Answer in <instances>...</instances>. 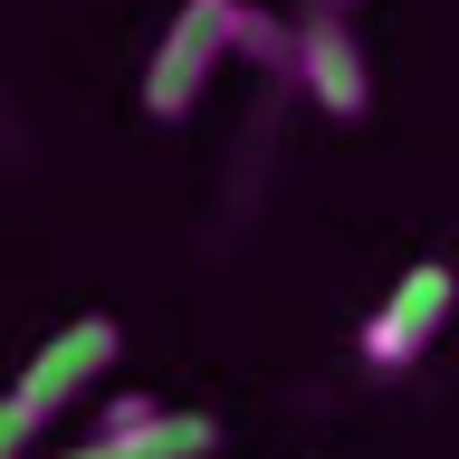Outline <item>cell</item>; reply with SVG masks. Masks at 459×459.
<instances>
[{
    "label": "cell",
    "mask_w": 459,
    "mask_h": 459,
    "mask_svg": "<svg viewBox=\"0 0 459 459\" xmlns=\"http://www.w3.org/2000/svg\"><path fill=\"white\" fill-rule=\"evenodd\" d=\"M115 354H125V335H115V316H77V325H57L48 344H39V354H29V373H20V393L39 402V411H67V402L86 393V383H96V373L115 364Z\"/></svg>",
    "instance_id": "277c9868"
},
{
    "label": "cell",
    "mask_w": 459,
    "mask_h": 459,
    "mask_svg": "<svg viewBox=\"0 0 459 459\" xmlns=\"http://www.w3.org/2000/svg\"><path fill=\"white\" fill-rule=\"evenodd\" d=\"M268 57V67H287V29L258 20L249 0H182L163 29V48L143 57V115L153 125H182V115L201 106V86L221 77V57Z\"/></svg>",
    "instance_id": "6da1fadb"
},
{
    "label": "cell",
    "mask_w": 459,
    "mask_h": 459,
    "mask_svg": "<svg viewBox=\"0 0 459 459\" xmlns=\"http://www.w3.org/2000/svg\"><path fill=\"white\" fill-rule=\"evenodd\" d=\"M39 430H48V411H39V402H29V393H0V459H29V440H39Z\"/></svg>",
    "instance_id": "8992f818"
},
{
    "label": "cell",
    "mask_w": 459,
    "mask_h": 459,
    "mask_svg": "<svg viewBox=\"0 0 459 459\" xmlns=\"http://www.w3.org/2000/svg\"><path fill=\"white\" fill-rule=\"evenodd\" d=\"M287 77L307 86L335 125H354V115L373 106V67H364V48H354V10H335V0L297 10V29H287Z\"/></svg>",
    "instance_id": "7a4b0ae2"
},
{
    "label": "cell",
    "mask_w": 459,
    "mask_h": 459,
    "mask_svg": "<svg viewBox=\"0 0 459 459\" xmlns=\"http://www.w3.org/2000/svg\"><path fill=\"white\" fill-rule=\"evenodd\" d=\"M335 10H354V0H335Z\"/></svg>",
    "instance_id": "52a82bcc"
},
{
    "label": "cell",
    "mask_w": 459,
    "mask_h": 459,
    "mask_svg": "<svg viewBox=\"0 0 459 459\" xmlns=\"http://www.w3.org/2000/svg\"><path fill=\"white\" fill-rule=\"evenodd\" d=\"M211 450H221V421L211 411H163L153 430H96L67 459H211Z\"/></svg>",
    "instance_id": "5b68a950"
},
{
    "label": "cell",
    "mask_w": 459,
    "mask_h": 459,
    "mask_svg": "<svg viewBox=\"0 0 459 459\" xmlns=\"http://www.w3.org/2000/svg\"><path fill=\"white\" fill-rule=\"evenodd\" d=\"M450 307H459V268H450V258H421V268H402V287L364 316V364H373V373H411L430 344H440Z\"/></svg>",
    "instance_id": "3957f363"
}]
</instances>
